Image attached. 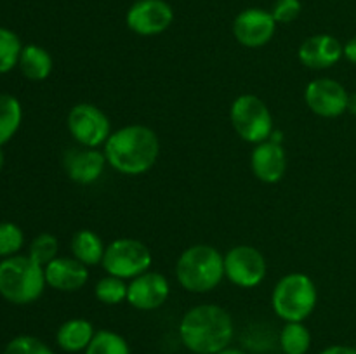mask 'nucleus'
I'll return each mask as SVG.
<instances>
[{
  "mask_svg": "<svg viewBox=\"0 0 356 354\" xmlns=\"http://www.w3.org/2000/svg\"><path fill=\"white\" fill-rule=\"evenodd\" d=\"M108 162L103 151L97 148H73L65 156V170L70 179L82 186L96 183L103 176Z\"/></svg>",
  "mask_w": 356,
  "mask_h": 354,
  "instance_id": "16",
  "label": "nucleus"
},
{
  "mask_svg": "<svg viewBox=\"0 0 356 354\" xmlns=\"http://www.w3.org/2000/svg\"><path fill=\"white\" fill-rule=\"evenodd\" d=\"M70 250H72V257L80 260L83 266L92 267L103 262L106 245L99 238V235L94 233L92 229H79L72 236Z\"/></svg>",
  "mask_w": 356,
  "mask_h": 354,
  "instance_id": "19",
  "label": "nucleus"
},
{
  "mask_svg": "<svg viewBox=\"0 0 356 354\" xmlns=\"http://www.w3.org/2000/svg\"><path fill=\"white\" fill-rule=\"evenodd\" d=\"M216 354H247L245 351H242V349H238V347H226V349H222V351H219V353H216Z\"/></svg>",
  "mask_w": 356,
  "mask_h": 354,
  "instance_id": "33",
  "label": "nucleus"
},
{
  "mask_svg": "<svg viewBox=\"0 0 356 354\" xmlns=\"http://www.w3.org/2000/svg\"><path fill=\"white\" fill-rule=\"evenodd\" d=\"M103 153L115 172L122 176H143L153 169L160 155L156 132L148 125L131 124L111 132Z\"/></svg>",
  "mask_w": 356,
  "mask_h": 354,
  "instance_id": "1",
  "label": "nucleus"
},
{
  "mask_svg": "<svg viewBox=\"0 0 356 354\" xmlns=\"http://www.w3.org/2000/svg\"><path fill=\"white\" fill-rule=\"evenodd\" d=\"M250 170L264 184H277L287 172V153L282 142L268 139L254 146L250 153Z\"/></svg>",
  "mask_w": 356,
  "mask_h": 354,
  "instance_id": "14",
  "label": "nucleus"
},
{
  "mask_svg": "<svg viewBox=\"0 0 356 354\" xmlns=\"http://www.w3.org/2000/svg\"><path fill=\"white\" fill-rule=\"evenodd\" d=\"M266 259L256 246L236 245L225 253V278L238 288H254L266 278Z\"/></svg>",
  "mask_w": 356,
  "mask_h": 354,
  "instance_id": "9",
  "label": "nucleus"
},
{
  "mask_svg": "<svg viewBox=\"0 0 356 354\" xmlns=\"http://www.w3.org/2000/svg\"><path fill=\"white\" fill-rule=\"evenodd\" d=\"M17 66H19L23 76H26L28 80L42 82L52 73L54 61H52V56L49 54V51H45L40 45L31 44L23 47Z\"/></svg>",
  "mask_w": 356,
  "mask_h": 354,
  "instance_id": "20",
  "label": "nucleus"
},
{
  "mask_svg": "<svg viewBox=\"0 0 356 354\" xmlns=\"http://www.w3.org/2000/svg\"><path fill=\"white\" fill-rule=\"evenodd\" d=\"M23 120L19 101L10 94H0V148L13 139Z\"/></svg>",
  "mask_w": 356,
  "mask_h": 354,
  "instance_id": "21",
  "label": "nucleus"
},
{
  "mask_svg": "<svg viewBox=\"0 0 356 354\" xmlns=\"http://www.w3.org/2000/svg\"><path fill=\"white\" fill-rule=\"evenodd\" d=\"M348 99L350 94L346 87L329 76L312 80L305 89L306 106L312 113L322 118H337L346 113Z\"/></svg>",
  "mask_w": 356,
  "mask_h": 354,
  "instance_id": "11",
  "label": "nucleus"
},
{
  "mask_svg": "<svg viewBox=\"0 0 356 354\" xmlns=\"http://www.w3.org/2000/svg\"><path fill=\"white\" fill-rule=\"evenodd\" d=\"M278 340L284 354H306L312 347V333L305 321L285 323Z\"/></svg>",
  "mask_w": 356,
  "mask_h": 354,
  "instance_id": "22",
  "label": "nucleus"
},
{
  "mask_svg": "<svg viewBox=\"0 0 356 354\" xmlns=\"http://www.w3.org/2000/svg\"><path fill=\"white\" fill-rule=\"evenodd\" d=\"M21 51H23V45H21L19 37L14 31L0 26V75L17 66Z\"/></svg>",
  "mask_w": 356,
  "mask_h": 354,
  "instance_id": "25",
  "label": "nucleus"
},
{
  "mask_svg": "<svg viewBox=\"0 0 356 354\" xmlns=\"http://www.w3.org/2000/svg\"><path fill=\"white\" fill-rule=\"evenodd\" d=\"M97 330L86 318H72L63 323L56 333V342L65 353H82L89 347Z\"/></svg>",
  "mask_w": 356,
  "mask_h": 354,
  "instance_id": "18",
  "label": "nucleus"
},
{
  "mask_svg": "<svg viewBox=\"0 0 356 354\" xmlns=\"http://www.w3.org/2000/svg\"><path fill=\"white\" fill-rule=\"evenodd\" d=\"M348 111L356 117V92L350 94V99H348Z\"/></svg>",
  "mask_w": 356,
  "mask_h": 354,
  "instance_id": "32",
  "label": "nucleus"
},
{
  "mask_svg": "<svg viewBox=\"0 0 356 354\" xmlns=\"http://www.w3.org/2000/svg\"><path fill=\"white\" fill-rule=\"evenodd\" d=\"M24 243L23 231L13 222H0V257H13Z\"/></svg>",
  "mask_w": 356,
  "mask_h": 354,
  "instance_id": "27",
  "label": "nucleus"
},
{
  "mask_svg": "<svg viewBox=\"0 0 356 354\" xmlns=\"http://www.w3.org/2000/svg\"><path fill=\"white\" fill-rule=\"evenodd\" d=\"M176 278L190 294L216 290L225 278V255L205 243L188 246L176 262Z\"/></svg>",
  "mask_w": 356,
  "mask_h": 354,
  "instance_id": "3",
  "label": "nucleus"
},
{
  "mask_svg": "<svg viewBox=\"0 0 356 354\" xmlns=\"http://www.w3.org/2000/svg\"><path fill=\"white\" fill-rule=\"evenodd\" d=\"M127 285L125 280L117 276L106 274L101 280H97L94 287V295L101 304L106 305H118L122 302H127Z\"/></svg>",
  "mask_w": 356,
  "mask_h": 354,
  "instance_id": "24",
  "label": "nucleus"
},
{
  "mask_svg": "<svg viewBox=\"0 0 356 354\" xmlns=\"http://www.w3.org/2000/svg\"><path fill=\"white\" fill-rule=\"evenodd\" d=\"M45 273L28 255L7 257L0 262V295L13 304H31L45 288Z\"/></svg>",
  "mask_w": 356,
  "mask_h": 354,
  "instance_id": "5",
  "label": "nucleus"
},
{
  "mask_svg": "<svg viewBox=\"0 0 356 354\" xmlns=\"http://www.w3.org/2000/svg\"><path fill=\"white\" fill-rule=\"evenodd\" d=\"M318 304V288L305 273L284 274L271 292L273 312L285 323L305 321Z\"/></svg>",
  "mask_w": 356,
  "mask_h": 354,
  "instance_id": "4",
  "label": "nucleus"
},
{
  "mask_svg": "<svg viewBox=\"0 0 356 354\" xmlns=\"http://www.w3.org/2000/svg\"><path fill=\"white\" fill-rule=\"evenodd\" d=\"M301 10V0H277L270 12L278 24H289L298 19Z\"/></svg>",
  "mask_w": 356,
  "mask_h": 354,
  "instance_id": "29",
  "label": "nucleus"
},
{
  "mask_svg": "<svg viewBox=\"0 0 356 354\" xmlns=\"http://www.w3.org/2000/svg\"><path fill=\"white\" fill-rule=\"evenodd\" d=\"M235 337L232 314L218 304H198L188 309L179 321V339L193 354H216Z\"/></svg>",
  "mask_w": 356,
  "mask_h": 354,
  "instance_id": "2",
  "label": "nucleus"
},
{
  "mask_svg": "<svg viewBox=\"0 0 356 354\" xmlns=\"http://www.w3.org/2000/svg\"><path fill=\"white\" fill-rule=\"evenodd\" d=\"M343 58H346L348 61L356 65V37L350 38V40L343 45Z\"/></svg>",
  "mask_w": 356,
  "mask_h": 354,
  "instance_id": "30",
  "label": "nucleus"
},
{
  "mask_svg": "<svg viewBox=\"0 0 356 354\" xmlns=\"http://www.w3.org/2000/svg\"><path fill=\"white\" fill-rule=\"evenodd\" d=\"M298 58L309 69L332 68L343 58V44L329 33L312 35L299 45Z\"/></svg>",
  "mask_w": 356,
  "mask_h": 354,
  "instance_id": "15",
  "label": "nucleus"
},
{
  "mask_svg": "<svg viewBox=\"0 0 356 354\" xmlns=\"http://www.w3.org/2000/svg\"><path fill=\"white\" fill-rule=\"evenodd\" d=\"M66 127L73 141L82 148L104 146L111 135L110 117L92 103H79L70 110Z\"/></svg>",
  "mask_w": 356,
  "mask_h": 354,
  "instance_id": "8",
  "label": "nucleus"
},
{
  "mask_svg": "<svg viewBox=\"0 0 356 354\" xmlns=\"http://www.w3.org/2000/svg\"><path fill=\"white\" fill-rule=\"evenodd\" d=\"M83 354H131L129 342L113 330H97Z\"/></svg>",
  "mask_w": 356,
  "mask_h": 354,
  "instance_id": "23",
  "label": "nucleus"
},
{
  "mask_svg": "<svg viewBox=\"0 0 356 354\" xmlns=\"http://www.w3.org/2000/svg\"><path fill=\"white\" fill-rule=\"evenodd\" d=\"M170 295V283L159 271H146L127 285V302L138 311H155Z\"/></svg>",
  "mask_w": 356,
  "mask_h": 354,
  "instance_id": "13",
  "label": "nucleus"
},
{
  "mask_svg": "<svg viewBox=\"0 0 356 354\" xmlns=\"http://www.w3.org/2000/svg\"><path fill=\"white\" fill-rule=\"evenodd\" d=\"M2 167H3V153L2 149H0V170H2Z\"/></svg>",
  "mask_w": 356,
  "mask_h": 354,
  "instance_id": "34",
  "label": "nucleus"
},
{
  "mask_svg": "<svg viewBox=\"0 0 356 354\" xmlns=\"http://www.w3.org/2000/svg\"><path fill=\"white\" fill-rule=\"evenodd\" d=\"M3 354H54V351L37 337L19 335L7 344Z\"/></svg>",
  "mask_w": 356,
  "mask_h": 354,
  "instance_id": "28",
  "label": "nucleus"
},
{
  "mask_svg": "<svg viewBox=\"0 0 356 354\" xmlns=\"http://www.w3.org/2000/svg\"><path fill=\"white\" fill-rule=\"evenodd\" d=\"M278 23L270 10L249 7L233 21V35L240 45L247 49H259L270 44L277 33Z\"/></svg>",
  "mask_w": 356,
  "mask_h": 354,
  "instance_id": "12",
  "label": "nucleus"
},
{
  "mask_svg": "<svg viewBox=\"0 0 356 354\" xmlns=\"http://www.w3.org/2000/svg\"><path fill=\"white\" fill-rule=\"evenodd\" d=\"M174 10L165 0H136L125 14V24L139 37H155L170 28Z\"/></svg>",
  "mask_w": 356,
  "mask_h": 354,
  "instance_id": "10",
  "label": "nucleus"
},
{
  "mask_svg": "<svg viewBox=\"0 0 356 354\" xmlns=\"http://www.w3.org/2000/svg\"><path fill=\"white\" fill-rule=\"evenodd\" d=\"M45 283L58 292H79L89 281V267L75 257H56L44 267Z\"/></svg>",
  "mask_w": 356,
  "mask_h": 354,
  "instance_id": "17",
  "label": "nucleus"
},
{
  "mask_svg": "<svg viewBox=\"0 0 356 354\" xmlns=\"http://www.w3.org/2000/svg\"><path fill=\"white\" fill-rule=\"evenodd\" d=\"M229 121L240 139L250 144L268 141L275 132L273 115L256 94H240L229 108Z\"/></svg>",
  "mask_w": 356,
  "mask_h": 354,
  "instance_id": "6",
  "label": "nucleus"
},
{
  "mask_svg": "<svg viewBox=\"0 0 356 354\" xmlns=\"http://www.w3.org/2000/svg\"><path fill=\"white\" fill-rule=\"evenodd\" d=\"M320 354H356V347L336 344V346L325 347V349H323Z\"/></svg>",
  "mask_w": 356,
  "mask_h": 354,
  "instance_id": "31",
  "label": "nucleus"
},
{
  "mask_svg": "<svg viewBox=\"0 0 356 354\" xmlns=\"http://www.w3.org/2000/svg\"><path fill=\"white\" fill-rule=\"evenodd\" d=\"M58 238L54 235H51V233H40L38 236H35L33 242L28 246V257H31L42 267L47 266L51 260H54L58 257Z\"/></svg>",
  "mask_w": 356,
  "mask_h": 354,
  "instance_id": "26",
  "label": "nucleus"
},
{
  "mask_svg": "<svg viewBox=\"0 0 356 354\" xmlns=\"http://www.w3.org/2000/svg\"><path fill=\"white\" fill-rule=\"evenodd\" d=\"M152 250L146 243L136 238H117L106 245L101 266L106 274L127 281L152 269Z\"/></svg>",
  "mask_w": 356,
  "mask_h": 354,
  "instance_id": "7",
  "label": "nucleus"
}]
</instances>
